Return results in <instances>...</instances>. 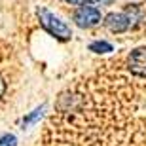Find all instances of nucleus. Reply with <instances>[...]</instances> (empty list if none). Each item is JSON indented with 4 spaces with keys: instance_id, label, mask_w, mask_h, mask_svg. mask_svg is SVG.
Returning a JSON list of instances; mask_svg holds the SVG:
<instances>
[{
    "instance_id": "6e6552de",
    "label": "nucleus",
    "mask_w": 146,
    "mask_h": 146,
    "mask_svg": "<svg viewBox=\"0 0 146 146\" xmlns=\"http://www.w3.org/2000/svg\"><path fill=\"white\" fill-rule=\"evenodd\" d=\"M38 116H40V110H36V112H34V114H33V116H29V118H27V119H25V123H31V121H34V119H36V118H38Z\"/></svg>"
},
{
    "instance_id": "1a4fd4ad",
    "label": "nucleus",
    "mask_w": 146,
    "mask_h": 146,
    "mask_svg": "<svg viewBox=\"0 0 146 146\" xmlns=\"http://www.w3.org/2000/svg\"><path fill=\"white\" fill-rule=\"evenodd\" d=\"M4 89H6V84H4V80L0 78V97L4 95Z\"/></svg>"
},
{
    "instance_id": "20e7f679",
    "label": "nucleus",
    "mask_w": 146,
    "mask_h": 146,
    "mask_svg": "<svg viewBox=\"0 0 146 146\" xmlns=\"http://www.w3.org/2000/svg\"><path fill=\"white\" fill-rule=\"evenodd\" d=\"M104 25H106V29L112 31V33H123V31H127V27H129V19H127L125 13H110V15H106V19H104Z\"/></svg>"
},
{
    "instance_id": "f257e3e1",
    "label": "nucleus",
    "mask_w": 146,
    "mask_h": 146,
    "mask_svg": "<svg viewBox=\"0 0 146 146\" xmlns=\"http://www.w3.org/2000/svg\"><path fill=\"white\" fill-rule=\"evenodd\" d=\"M36 13H38V19H40V25H42L49 34L57 36L59 40H68V38L72 36L70 27H68L65 21H61L57 15H53L51 11L44 10V8H38Z\"/></svg>"
},
{
    "instance_id": "9d476101",
    "label": "nucleus",
    "mask_w": 146,
    "mask_h": 146,
    "mask_svg": "<svg viewBox=\"0 0 146 146\" xmlns=\"http://www.w3.org/2000/svg\"><path fill=\"white\" fill-rule=\"evenodd\" d=\"M99 4H108V2H112V0H97Z\"/></svg>"
},
{
    "instance_id": "0eeeda50",
    "label": "nucleus",
    "mask_w": 146,
    "mask_h": 146,
    "mask_svg": "<svg viewBox=\"0 0 146 146\" xmlns=\"http://www.w3.org/2000/svg\"><path fill=\"white\" fill-rule=\"evenodd\" d=\"M66 2H70L72 6H86V4H89L91 0H66Z\"/></svg>"
},
{
    "instance_id": "7ed1b4c3",
    "label": "nucleus",
    "mask_w": 146,
    "mask_h": 146,
    "mask_svg": "<svg viewBox=\"0 0 146 146\" xmlns=\"http://www.w3.org/2000/svg\"><path fill=\"white\" fill-rule=\"evenodd\" d=\"M129 70L146 78V49H135L129 57Z\"/></svg>"
},
{
    "instance_id": "423d86ee",
    "label": "nucleus",
    "mask_w": 146,
    "mask_h": 146,
    "mask_svg": "<svg viewBox=\"0 0 146 146\" xmlns=\"http://www.w3.org/2000/svg\"><path fill=\"white\" fill-rule=\"evenodd\" d=\"M0 146H15V137L13 135H6L0 139Z\"/></svg>"
},
{
    "instance_id": "f03ea898",
    "label": "nucleus",
    "mask_w": 146,
    "mask_h": 146,
    "mask_svg": "<svg viewBox=\"0 0 146 146\" xmlns=\"http://www.w3.org/2000/svg\"><path fill=\"white\" fill-rule=\"evenodd\" d=\"M74 21L78 23V27L82 29H89V27H95L99 25L101 21V11L97 8H91V6H80L78 11L74 13Z\"/></svg>"
},
{
    "instance_id": "39448f33",
    "label": "nucleus",
    "mask_w": 146,
    "mask_h": 146,
    "mask_svg": "<svg viewBox=\"0 0 146 146\" xmlns=\"http://www.w3.org/2000/svg\"><path fill=\"white\" fill-rule=\"evenodd\" d=\"M91 51H97V53H106V51H112V46L108 42H93L89 46Z\"/></svg>"
}]
</instances>
